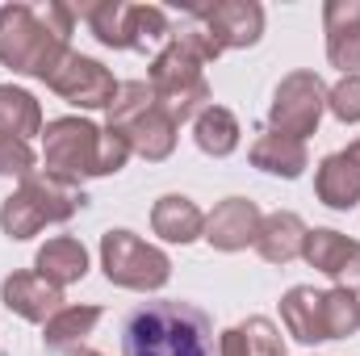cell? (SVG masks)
I'll list each match as a JSON object with an SVG mask.
<instances>
[{
	"instance_id": "cell-18",
	"label": "cell",
	"mask_w": 360,
	"mask_h": 356,
	"mask_svg": "<svg viewBox=\"0 0 360 356\" xmlns=\"http://www.w3.org/2000/svg\"><path fill=\"white\" fill-rule=\"evenodd\" d=\"M34 272L46 276L51 285L68 289V285L84 281V272H89V248H84L80 239H72V235H55V239H46V243L38 248Z\"/></svg>"
},
{
	"instance_id": "cell-9",
	"label": "cell",
	"mask_w": 360,
	"mask_h": 356,
	"mask_svg": "<svg viewBox=\"0 0 360 356\" xmlns=\"http://www.w3.org/2000/svg\"><path fill=\"white\" fill-rule=\"evenodd\" d=\"M323 109H327V84L314 72H289L272 92L269 130H281V134L306 143V134L319 130Z\"/></svg>"
},
{
	"instance_id": "cell-30",
	"label": "cell",
	"mask_w": 360,
	"mask_h": 356,
	"mask_svg": "<svg viewBox=\"0 0 360 356\" xmlns=\"http://www.w3.org/2000/svg\"><path fill=\"white\" fill-rule=\"evenodd\" d=\"M348 155H352V160H356V164H360V139H356V143H352V147H348Z\"/></svg>"
},
{
	"instance_id": "cell-8",
	"label": "cell",
	"mask_w": 360,
	"mask_h": 356,
	"mask_svg": "<svg viewBox=\"0 0 360 356\" xmlns=\"http://www.w3.org/2000/svg\"><path fill=\"white\" fill-rule=\"evenodd\" d=\"M101 268L113 285L139 289V293L164 289L172 276V260L155 243L139 239L134 231H105L101 235Z\"/></svg>"
},
{
	"instance_id": "cell-1",
	"label": "cell",
	"mask_w": 360,
	"mask_h": 356,
	"mask_svg": "<svg viewBox=\"0 0 360 356\" xmlns=\"http://www.w3.org/2000/svg\"><path fill=\"white\" fill-rule=\"evenodd\" d=\"M72 25L76 13L68 4H0V63L21 76L51 80L55 68L68 59Z\"/></svg>"
},
{
	"instance_id": "cell-13",
	"label": "cell",
	"mask_w": 360,
	"mask_h": 356,
	"mask_svg": "<svg viewBox=\"0 0 360 356\" xmlns=\"http://www.w3.org/2000/svg\"><path fill=\"white\" fill-rule=\"evenodd\" d=\"M260 205L248 201V197H226L222 205H214V214H205V231L201 239L218 252H243L248 243H256L260 235Z\"/></svg>"
},
{
	"instance_id": "cell-2",
	"label": "cell",
	"mask_w": 360,
	"mask_h": 356,
	"mask_svg": "<svg viewBox=\"0 0 360 356\" xmlns=\"http://www.w3.org/2000/svg\"><path fill=\"white\" fill-rule=\"evenodd\" d=\"M222 55V46L201 30V25H184L168 38V46L151 59V89L160 96V105L180 122L197 117L201 109H210V84H205V63H214Z\"/></svg>"
},
{
	"instance_id": "cell-25",
	"label": "cell",
	"mask_w": 360,
	"mask_h": 356,
	"mask_svg": "<svg viewBox=\"0 0 360 356\" xmlns=\"http://www.w3.org/2000/svg\"><path fill=\"white\" fill-rule=\"evenodd\" d=\"M0 134L4 139H34L42 134V109L34 101V92L0 84Z\"/></svg>"
},
{
	"instance_id": "cell-21",
	"label": "cell",
	"mask_w": 360,
	"mask_h": 356,
	"mask_svg": "<svg viewBox=\"0 0 360 356\" xmlns=\"http://www.w3.org/2000/svg\"><path fill=\"white\" fill-rule=\"evenodd\" d=\"M252 164L260 168V172H269V177H302L306 172V164H310V155H306V143L302 139H289V134H281V130H264L256 143H252Z\"/></svg>"
},
{
	"instance_id": "cell-20",
	"label": "cell",
	"mask_w": 360,
	"mask_h": 356,
	"mask_svg": "<svg viewBox=\"0 0 360 356\" xmlns=\"http://www.w3.org/2000/svg\"><path fill=\"white\" fill-rule=\"evenodd\" d=\"M314 193L323 205L331 210H352L360 201V164L348 155V151H335L319 164L314 172Z\"/></svg>"
},
{
	"instance_id": "cell-12",
	"label": "cell",
	"mask_w": 360,
	"mask_h": 356,
	"mask_svg": "<svg viewBox=\"0 0 360 356\" xmlns=\"http://www.w3.org/2000/svg\"><path fill=\"white\" fill-rule=\"evenodd\" d=\"M302 260L319 272H327L340 289H360V243L331 231V227H314L306 231V243H302Z\"/></svg>"
},
{
	"instance_id": "cell-26",
	"label": "cell",
	"mask_w": 360,
	"mask_h": 356,
	"mask_svg": "<svg viewBox=\"0 0 360 356\" xmlns=\"http://www.w3.org/2000/svg\"><path fill=\"white\" fill-rule=\"evenodd\" d=\"M360 331V298L352 289H327V336L331 340H348Z\"/></svg>"
},
{
	"instance_id": "cell-29",
	"label": "cell",
	"mask_w": 360,
	"mask_h": 356,
	"mask_svg": "<svg viewBox=\"0 0 360 356\" xmlns=\"http://www.w3.org/2000/svg\"><path fill=\"white\" fill-rule=\"evenodd\" d=\"M68 356H105V352H92V348H76V352H68Z\"/></svg>"
},
{
	"instance_id": "cell-14",
	"label": "cell",
	"mask_w": 360,
	"mask_h": 356,
	"mask_svg": "<svg viewBox=\"0 0 360 356\" xmlns=\"http://www.w3.org/2000/svg\"><path fill=\"white\" fill-rule=\"evenodd\" d=\"M0 302H4L17 319H25V323H46L51 314L63 310V289L51 285V281L38 276V272H13V276H4V285H0Z\"/></svg>"
},
{
	"instance_id": "cell-19",
	"label": "cell",
	"mask_w": 360,
	"mask_h": 356,
	"mask_svg": "<svg viewBox=\"0 0 360 356\" xmlns=\"http://www.w3.org/2000/svg\"><path fill=\"white\" fill-rule=\"evenodd\" d=\"M306 222L293 214V210H276L264 214L260 222V235H256V252L269 260V265H289L302 256V243H306Z\"/></svg>"
},
{
	"instance_id": "cell-15",
	"label": "cell",
	"mask_w": 360,
	"mask_h": 356,
	"mask_svg": "<svg viewBox=\"0 0 360 356\" xmlns=\"http://www.w3.org/2000/svg\"><path fill=\"white\" fill-rule=\"evenodd\" d=\"M323 25H327V59L344 76H360V0H331L323 8Z\"/></svg>"
},
{
	"instance_id": "cell-11",
	"label": "cell",
	"mask_w": 360,
	"mask_h": 356,
	"mask_svg": "<svg viewBox=\"0 0 360 356\" xmlns=\"http://www.w3.org/2000/svg\"><path fill=\"white\" fill-rule=\"evenodd\" d=\"M184 13H193L201 21V30L222 46H252L264 34V8L256 0H218V4H184Z\"/></svg>"
},
{
	"instance_id": "cell-16",
	"label": "cell",
	"mask_w": 360,
	"mask_h": 356,
	"mask_svg": "<svg viewBox=\"0 0 360 356\" xmlns=\"http://www.w3.org/2000/svg\"><path fill=\"white\" fill-rule=\"evenodd\" d=\"M281 323L293 340L302 344H319V340H331L327 336V289H314V285H293L285 298H281Z\"/></svg>"
},
{
	"instance_id": "cell-27",
	"label": "cell",
	"mask_w": 360,
	"mask_h": 356,
	"mask_svg": "<svg viewBox=\"0 0 360 356\" xmlns=\"http://www.w3.org/2000/svg\"><path fill=\"white\" fill-rule=\"evenodd\" d=\"M327 109H331L344 126L360 122V76H344L335 89H327Z\"/></svg>"
},
{
	"instance_id": "cell-5",
	"label": "cell",
	"mask_w": 360,
	"mask_h": 356,
	"mask_svg": "<svg viewBox=\"0 0 360 356\" xmlns=\"http://www.w3.org/2000/svg\"><path fill=\"white\" fill-rule=\"evenodd\" d=\"M105 126L122 130L130 139V151L151 160V164H160V160H168L176 151L180 126L176 117L160 105V96H155V89L147 80H126L117 89V101L109 105V122Z\"/></svg>"
},
{
	"instance_id": "cell-6",
	"label": "cell",
	"mask_w": 360,
	"mask_h": 356,
	"mask_svg": "<svg viewBox=\"0 0 360 356\" xmlns=\"http://www.w3.org/2000/svg\"><path fill=\"white\" fill-rule=\"evenodd\" d=\"M80 17L89 21V30L113 51H147L164 38H172L168 30V13L155 4H122V0H101L84 4Z\"/></svg>"
},
{
	"instance_id": "cell-10",
	"label": "cell",
	"mask_w": 360,
	"mask_h": 356,
	"mask_svg": "<svg viewBox=\"0 0 360 356\" xmlns=\"http://www.w3.org/2000/svg\"><path fill=\"white\" fill-rule=\"evenodd\" d=\"M46 84H51V92H59L63 101H72L80 109H109L117 101V89H122L105 63H96L89 55H76V51H68V59L55 68V76Z\"/></svg>"
},
{
	"instance_id": "cell-17",
	"label": "cell",
	"mask_w": 360,
	"mask_h": 356,
	"mask_svg": "<svg viewBox=\"0 0 360 356\" xmlns=\"http://www.w3.org/2000/svg\"><path fill=\"white\" fill-rule=\"evenodd\" d=\"M151 231H155L164 243H193V239H201V231H205V214H201V205H197L193 197L168 193V197H160L155 210H151Z\"/></svg>"
},
{
	"instance_id": "cell-4",
	"label": "cell",
	"mask_w": 360,
	"mask_h": 356,
	"mask_svg": "<svg viewBox=\"0 0 360 356\" xmlns=\"http://www.w3.org/2000/svg\"><path fill=\"white\" fill-rule=\"evenodd\" d=\"M89 205L84 189L76 180L51 177V172H30L17 193L4 197L0 205V231L8 239H30L46 222H68Z\"/></svg>"
},
{
	"instance_id": "cell-3",
	"label": "cell",
	"mask_w": 360,
	"mask_h": 356,
	"mask_svg": "<svg viewBox=\"0 0 360 356\" xmlns=\"http://www.w3.org/2000/svg\"><path fill=\"white\" fill-rule=\"evenodd\" d=\"M126 356H214V327L188 302H151L126 323Z\"/></svg>"
},
{
	"instance_id": "cell-28",
	"label": "cell",
	"mask_w": 360,
	"mask_h": 356,
	"mask_svg": "<svg viewBox=\"0 0 360 356\" xmlns=\"http://www.w3.org/2000/svg\"><path fill=\"white\" fill-rule=\"evenodd\" d=\"M34 172V147L25 139H4L0 134V177L25 180Z\"/></svg>"
},
{
	"instance_id": "cell-23",
	"label": "cell",
	"mask_w": 360,
	"mask_h": 356,
	"mask_svg": "<svg viewBox=\"0 0 360 356\" xmlns=\"http://www.w3.org/2000/svg\"><path fill=\"white\" fill-rule=\"evenodd\" d=\"M218 356H285V344L269 319L256 314V319L235 323L218 336Z\"/></svg>"
},
{
	"instance_id": "cell-24",
	"label": "cell",
	"mask_w": 360,
	"mask_h": 356,
	"mask_svg": "<svg viewBox=\"0 0 360 356\" xmlns=\"http://www.w3.org/2000/svg\"><path fill=\"white\" fill-rule=\"evenodd\" d=\"M193 139H197V147L205 155L226 160L239 147V117L231 109H222V105H210V109H201L193 117Z\"/></svg>"
},
{
	"instance_id": "cell-7",
	"label": "cell",
	"mask_w": 360,
	"mask_h": 356,
	"mask_svg": "<svg viewBox=\"0 0 360 356\" xmlns=\"http://www.w3.org/2000/svg\"><path fill=\"white\" fill-rule=\"evenodd\" d=\"M101 147H105V126H92L84 117H55L42 130L46 172L76 180V184H80V177H105Z\"/></svg>"
},
{
	"instance_id": "cell-22",
	"label": "cell",
	"mask_w": 360,
	"mask_h": 356,
	"mask_svg": "<svg viewBox=\"0 0 360 356\" xmlns=\"http://www.w3.org/2000/svg\"><path fill=\"white\" fill-rule=\"evenodd\" d=\"M101 323V306H63L42 323V348L46 352H76Z\"/></svg>"
}]
</instances>
